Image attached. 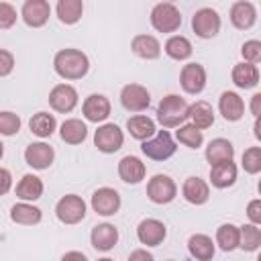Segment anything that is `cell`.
<instances>
[{"instance_id":"681fc988","label":"cell","mask_w":261,"mask_h":261,"mask_svg":"<svg viewBox=\"0 0 261 261\" xmlns=\"http://www.w3.org/2000/svg\"><path fill=\"white\" fill-rule=\"evenodd\" d=\"M257 190H259V194H261V179H259V184H257Z\"/></svg>"},{"instance_id":"3957f363","label":"cell","mask_w":261,"mask_h":261,"mask_svg":"<svg viewBox=\"0 0 261 261\" xmlns=\"http://www.w3.org/2000/svg\"><path fill=\"white\" fill-rule=\"evenodd\" d=\"M151 24L159 33H173L181 24V14L171 2H159L151 10Z\"/></svg>"},{"instance_id":"9a60e30c","label":"cell","mask_w":261,"mask_h":261,"mask_svg":"<svg viewBox=\"0 0 261 261\" xmlns=\"http://www.w3.org/2000/svg\"><path fill=\"white\" fill-rule=\"evenodd\" d=\"M82 112H84L86 120H90V122H102V120H106L110 116V102L102 94H90L84 100Z\"/></svg>"},{"instance_id":"484cf974","label":"cell","mask_w":261,"mask_h":261,"mask_svg":"<svg viewBox=\"0 0 261 261\" xmlns=\"http://www.w3.org/2000/svg\"><path fill=\"white\" fill-rule=\"evenodd\" d=\"M16 196H18L20 200H24V202H35V200H39V198L43 196V181H41L37 175H33V173L22 175V179H20L18 186H16Z\"/></svg>"},{"instance_id":"30bf717a","label":"cell","mask_w":261,"mask_h":261,"mask_svg":"<svg viewBox=\"0 0 261 261\" xmlns=\"http://www.w3.org/2000/svg\"><path fill=\"white\" fill-rule=\"evenodd\" d=\"M92 208L100 216H112L120 208V196L112 188H98L92 196Z\"/></svg>"},{"instance_id":"4316f807","label":"cell","mask_w":261,"mask_h":261,"mask_svg":"<svg viewBox=\"0 0 261 261\" xmlns=\"http://www.w3.org/2000/svg\"><path fill=\"white\" fill-rule=\"evenodd\" d=\"M59 135H61V139H63L65 143H69V145H80V143L86 141L88 128H86V124H84L80 118H67V120H63V124H61V128H59Z\"/></svg>"},{"instance_id":"836d02e7","label":"cell","mask_w":261,"mask_h":261,"mask_svg":"<svg viewBox=\"0 0 261 261\" xmlns=\"http://www.w3.org/2000/svg\"><path fill=\"white\" fill-rule=\"evenodd\" d=\"M216 243L220 245L222 251H234L241 245V228L234 224H222L216 230Z\"/></svg>"},{"instance_id":"ba28073f","label":"cell","mask_w":261,"mask_h":261,"mask_svg":"<svg viewBox=\"0 0 261 261\" xmlns=\"http://www.w3.org/2000/svg\"><path fill=\"white\" fill-rule=\"evenodd\" d=\"M122 143H124V135L114 122H106L98 126V130L94 133V145L102 153H114L122 147Z\"/></svg>"},{"instance_id":"7bdbcfd3","label":"cell","mask_w":261,"mask_h":261,"mask_svg":"<svg viewBox=\"0 0 261 261\" xmlns=\"http://www.w3.org/2000/svg\"><path fill=\"white\" fill-rule=\"evenodd\" d=\"M247 216H249L251 222L261 224V198L259 200H251L247 204Z\"/></svg>"},{"instance_id":"7a4b0ae2","label":"cell","mask_w":261,"mask_h":261,"mask_svg":"<svg viewBox=\"0 0 261 261\" xmlns=\"http://www.w3.org/2000/svg\"><path fill=\"white\" fill-rule=\"evenodd\" d=\"M188 118H190V104L181 96L169 94V96L161 98V102L157 106V120L161 122L163 128L181 126Z\"/></svg>"},{"instance_id":"4fadbf2b","label":"cell","mask_w":261,"mask_h":261,"mask_svg":"<svg viewBox=\"0 0 261 261\" xmlns=\"http://www.w3.org/2000/svg\"><path fill=\"white\" fill-rule=\"evenodd\" d=\"M165 234H167L165 224L157 218H145L137 226V239L147 247H157L159 243H163Z\"/></svg>"},{"instance_id":"5b68a950","label":"cell","mask_w":261,"mask_h":261,"mask_svg":"<svg viewBox=\"0 0 261 261\" xmlns=\"http://www.w3.org/2000/svg\"><path fill=\"white\" fill-rule=\"evenodd\" d=\"M55 214L63 224H77L86 216V202L75 194H67L55 204Z\"/></svg>"},{"instance_id":"83f0119b","label":"cell","mask_w":261,"mask_h":261,"mask_svg":"<svg viewBox=\"0 0 261 261\" xmlns=\"http://www.w3.org/2000/svg\"><path fill=\"white\" fill-rule=\"evenodd\" d=\"M188 251L192 257L200 261H208L214 257V243L208 234H192L188 241Z\"/></svg>"},{"instance_id":"f907efd6","label":"cell","mask_w":261,"mask_h":261,"mask_svg":"<svg viewBox=\"0 0 261 261\" xmlns=\"http://www.w3.org/2000/svg\"><path fill=\"white\" fill-rule=\"evenodd\" d=\"M259 261H261V253H259Z\"/></svg>"},{"instance_id":"7dc6e473","label":"cell","mask_w":261,"mask_h":261,"mask_svg":"<svg viewBox=\"0 0 261 261\" xmlns=\"http://www.w3.org/2000/svg\"><path fill=\"white\" fill-rule=\"evenodd\" d=\"M253 133H255V137L261 141V116H257V118H255V126H253Z\"/></svg>"},{"instance_id":"1f68e13d","label":"cell","mask_w":261,"mask_h":261,"mask_svg":"<svg viewBox=\"0 0 261 261\" xmlns=\"http://www.w3.org/2000/svg\"><path fill=\"white\" fill-rule=\"evenodd\" d=\"M10 218L14 220V222H18V224H37L39 220H41V210L37 208V206H33V204H29V202H20V204H14L12 208H10Z\"/></svg>"},{"instance_id":"e575fe53","label":"cell","mask_w":261,"mask_h":261,"mask_svg":"<svg viewBox=\"0 0 261 261\" xmlns=\"http://www.w3.org/2000/svg\"><path fill=\"white\" fill-rule=\"evenodd\" d=\"M165 53L175 61H184L192 55V43L181 35H173L165 43Z\"/></svg>"},{"instance_id":"c3c4849f","label":"cell","mask_w":261,"mask_h":261,"mask_svg":"<svg viewBox=\"0 0 261 261\" xmlns=\"http://www.w3.org/2000/svg\"><path fill=\"white\" fill-rule=\"evenodd\" d=\"M71 257H73V259H82V261H86V255H84V253H65V255H63V259H71Z\"/></svg>"},{"instance_id":"f1b7e54d","label":"cell","mask_w":261,"mask_h":261,"mask_svg":"<svg viewBox=\"0 0 261 261\" xmlns=\"http://www.w3.org/2000/svg\"><path fill=\"white\" fill-rule=\"evenodd\" d=\"M57 18L63 24H75L84 14V2L82 0H57Z\"/></svg>"},{"instance_id":"8d00e7d4","label":"cell","mask_w":261,"mask_h":261,"mask_svg":"<svg viewBox=\"0 0 261 261\" xmlns=\"http://www.w3.org/2000/svg\"><path fill=\"white\" fill-rule=\"evenodd\" d=\"M239 247L247 253H253L261 247V228H257L255 222L241 226V245Z\"/></svg>"},{"instance_id":"ffe728a7","label":"cell","mask_w":261,"mask_h":261,"mask_svg":"<svg viewBox=\"0 0 261 261\" xmlns=\"http://www.w3.org/2000/svg\"><path fill=\"white\" fill-rule=\"evenodd\" d=\"M145 163L135 155H126L118 161V175L124 184H139L145 177Z\"/></svg>"},{"instance_id":"5bb4252c","label":"cell","mask_w":261,"mask_h":261,"mask_svg":"<svg viewBox=\"0 0 261 261\" xmlns=\"http://www.w3.org/2000/svg\"><path fill=\"white\" fill-rule=\"evenodd\" d=\"M179 84L184 88V92L188 94H200L206 86V69L200 63H188L184 65L181 73H179Z\"/></svg>"},{"instance_id":"d590c367","label":"cell","mask_w":261,"mask_h":261,"mask_svg":"<svg viewBox=\"0 0 261 261\" xmlns=\"http://www.w3.org/2000/svg\"><path fill=\"white\" fill-rule=\"evenodd\" d=\"M175 137L181 145L190 147V149H198L202 143H204V137H202V128H198L194 122L192 124H181L177 126L175 130Z\"/></svg>"},{"instance_id":"ac0fdd59","label":"cell","mask_w":261,"mask_h":261,"mask_svg":"<svg viewBox=\"0 0 261 261\" xmlns=\"http://www.w3.org/2000/svg\"><path fill=\"white\" fill-rule=\"evenodd\" d=\"M90 241H92V247H94L96 251L106 253V251H110V249L118 243V230H116V226H112V224H108V222L96 224V226L92 228Z\"/></svg>"},{"instance_id":"cb8c5ba5","label":"cell","mask_w":261,"mask_h":261,"mask_svg":"<svg viewBox=\"0 0 261 261\" xmlns=\"http://www.w3.org/2000/svg\"><path fill=\"white\" fill-rule=\"evenodd\" d=\"M130 47L141 59H157L161 55V43L153 35H137Z\"/></svg>"},{"instance_id":"ee69618b","label":"cell","mask_w":261,"mask_h":261,"mask_svg":"<svg viewBox=\"0 0 261 261\" xmlns=\"http://www.w3.org/2000/svg\"><path fill=\"white\" fill-rule=\"evenodd\" d=\"M249 110H251V114H253L255 118H257V116H261V92H257V94L251 98Z\"/></svg>"},{"instance_id":"e0dca14e","label":"cell","mask_w":261,"mask_h":261,"mask_svg":"<svg viewBox=\"0 0 261 261\" xmlns=\"http://www.w3.org/2000/svg\"><path fill=\"white\" fill-rule=\"evenodd\" d=\"M218 110H220V114L224 116V120L237 122V120H241L243 114H245L243 98H241L237 92H222V94H220V100H218Z\"/></svg>"},{"instance_id":"2e32d148","label":"cell","mask_w":261,"mask_h":261,"mask_svg":"<svg viewBox=\"0 0 261 261\" xmlns=\"http://www.w3.org/2000/svg\"><path fill=\"white\" fill-rule=\"evenodd\" d=\"M55 159V151L47 143H31L24 149V161L33 169H47Z\"/></svg>"},{"instance_id":"60d3db41","label":"cell","mask_w":261,"mask_h":261,"mask_svg":"<svg viewBox=\"0 0 261 261\" xmlns=\"http://www.w3.org/2000/svg\"><path fill=\"white\" fill-rule=\"evenodd\" d=\"M16 22V8L8 2H0V29H10Z\"/></svg>"},{"instance_id":"4dcf8cb0","label":"cell","mask_w":261,"mask_h":261,"mask_svg":"<svg viewBox=\"0 0 261 261\" xmlns=\"http://www.w3.org/2000/svg\"><path fill=\"white\" fill-rule=\"evenodd\" d=\"M29 126H31V133H33V135H37V137H41V139H47V137L53 135V130H55V126H57V120H55V116L49 114V112H37V114L31 116Z\"/></svg>"},{"instance_id":"6da1fadb","label":"cell","mask_w":261,"mask_h":261,"mask_svg":"<svg viewBox=\"0 0 261 261\" xmlns=\"http://www.w3.org/2000/svg\"><path fill=\"white\" fill-rule=\"evenodd\" d=\"M53 67L63 80H82L90 69V61L80 49H61L53 59Z\"/></svg>"},{"instance_id":"8992f818","label":"cell","mask_w":261,"mask_h":261,"mask_svg":"<svg viewBox=\"0 0 261 261\" xmlns=\"http://www.w3.org/2000/svg\"><path fill=\"white\" fill-rule=\"evenodd\" d=\"M192 31L200 39H212L220 31V16L214 8H200L192 16Z\"/></svg>"},{"instance_id":"9c48e42d","label":"cell","mask_w":261,"mask_h":261,"mask_svg":"<svg viewBox=\"0 0 261 261\" xmlns=\"http://www.w3.org/2000/svg\"><path fill=\"white\" fill-rule=\"evenodd\" d=\"M120 104L128 112H143V110L149 108L151 96H149V92H147L145 86H141V84H128L120 92Z\"/></svg>"},{"instance_id":"f35d334b","label":"cell","mask_w":261,"mask_h":261,"mask_svg":"<svg viewBox=\"0 0 261 261\" xmlns=\"http://www.w3.org/2000/svg\"><path fill=\"white\" fill-rule=\"evenodd\" d=\"M20 130V118L8 110L0 112V133L4 137H10V135H16Z\"/></svg>"},{"instance_id":"d6a6232c","label":"cell","mask_w":261,"mask_h":261,"mask_svg":"<svg viewBox=\"0 0 261 261\" xmlns=\"http://www.w3.org/2000/svg\"><path fill=\"white\" fill-rule=\"evenodd\" d=\"M190 118L198 128H210L214 124V110L208 102L198 100L190 106Z\"/></svg>"},{"instance_id":"f6af8a7d","label":"cell","mask_w":261,"mask_h":261,"mask_svg":"<svg viewBox=\"0 0 261 261\" xmlns=\"http://www.w3.org/2000/svg\"><path fill=\"white\" fill-rule=\"evenodd\" d=\"M0 173H2V190H0V192H2V194H6V192H8V188H10V179H12V177H10V171H8L6 167H2V171H0Z\"/></svg>"},{"instance_id":"603a6c76","label":"cell","mask_w":261,"mask_h":261,"mask_svg":"<svg viewBox=\"0 0 261 261\" xmlns=\"http://www.w3.org/2000/svg\"><path fill=\"white\" fill-rule=\"evenodd\" d=\"M232 82H234L237 88H243V90L255 88L259 84V69L249 61L237 63L232 67Z\"/></svg>"},{"instance_id":"44dd1931","label":"cell","mask_w":261,"mask_h":261,"mask_svg":"<svg viewBox=\"0 0 261 261\" xmlns=\"http://www.w3.org/2000/svg\"><path fill=\"white\" fill-rule=\"evenodd\" d=\"M210 181L214 188H228L237 181V165L230 161H220L210 167Z\"/></svg>"},{"instance_id":"52a82bcc","label":"cell","mask_w":261,"mask_h":261,"mask_svg":"<svg viewBox=\"0 0 261 261\" xmlns=\"http://www.w3.org/2000/svg\"><path fill=\"white\" fill-rule=\"evenodd\" d=\"M177 194V186L169 175L157 173L147 184V196L155 204H169Z\"/></svg>"},{"instance_id":"d6986e66","label":"cell","mask_w":261,"mask_h":261,"mask_svg":"<svg viewBox=\"0 0 261 261\" xmlns=\"http://www.w3.org/2000/svg\"><path fill=\"white\" fill-rule=\"evenodd\" d=\"M255 20H257V10H255V6L251 2L239 0V2L232 4V8H230L232 27H237L241 31H247V29H251L255 24Z\"/></svg>"},{"instance_id":"f546056e","label":"cell","mask_w":261,"mask_h":261,"mask_svg":"<svg viewBox=\"0 0 261 261\" xmlns=\"http://www.w3.org/2000/svg\"><path fill=\"white\" fill-rule=\"evenodd\" d=\"M126 128L130 133V137H135L137 141H145V139H151L155 135V122L149 116H143V114L130 116L126 120Z\"/></svg>"},{"instance_id":"7402d4cb","label":"cell","mask_w":261,"mask_h":261,"mask_svg":"<svg viewBox=\"0 0 261 261\" xmlns=\"http://www.w3.org/2000/svg\"><path fill=\"white\" fill-rule=\"evenodd\" d=\"M181 194H184V198H186L190 204L200 206V204H204V202L210 198V188H208V184H206L204 179H200V177H188V179L184 181V186H181Z\"/></svg>"},{"instance_id":"7c38bea8","label":"cell","mask_w":261,"mask_h":261,"mask_svg":"<svg viewBox=\"0 0 261 261\" xmlns=\"http://www.w3.org/2000/svg\"><path fill=\"white\" fill-rule=\"evenodd\" d=\"M20 14H22V20H24L29 27L39 29V27H43V24L49 20V16H51V6H49L47 0H24Z\"/></svg>"},{"instance_id":"b9f144b4","label":"cell","mask_w":261,"mask_h":261,"mask_svg":"<svg viewBox=\"0 0 261 261\" xmlns=\"http://www.w3.org/2000/svg\"><path fill=\"white\" fill-rule=\"evenodd\" d=\"M12 65H14V57L10 51L6 49H0V75L6 77L10 71H12Z\"/></svg>"},{"instance_id":"277c9868","label":"cell","mask_w":261,"mask_h":261,"mask_svg":"<svg viewBox=\"0 0 261 261\" xmlns=\"http://www.w3.org/2000/svg\"><path fill=\"white\" fill-rule=\"evenodd\" d=\"M175 149L177 147H175V143H173V139H171V135L167 130H159L155 137L145 139L143 145H141V151L149 159H153V161H165V159H169L175 153Z\"/></svg>"},{"instance_id":"8fae6325","label":"cell","mask_w":261,"mask_h":261,"mask_svg":"<svg viewBox=\"0 0 261 261\" xmlns=\"http://www.w3.org/2000/svg\"><path fill=\"white\" fill-rule=\"evenodd\" d=\"M49 104L53 110L57 112H71L77 104V92L73 86L69 84H57L51 92H49Z\"/></svg>"},{"instance_id":"d4e9b609","label":"cell","mask_w":261,"mask_h":261,"mask_svg":"<svg viewBox=\"0 0 261 261\" xmlns=\"http://www.w3.org/2000/svg\"><path fill=\"white\" fill-rule=\"evenodd\" d=\"M234 157V147L226 139H214L206 147V159L210 165L220 163V161H230Z\"/></svg>"},{"instance_id":"bcb514c9","label":"cell","mask_w":261,"mask_h":261,"mask_svg":"<svg viewBox=\"0 0 261 261\" xmlns=\"http://www.w3.org/2000/svg\"><path fill=\"white\" fill-rule=\"evenodd\" d=\"M128 259H130V261H135V259H147V261H151L153 255H151L149 251H133V253L128 255Z\"/></svg>"},{"instance_id":"ab89813d","label":"cell","mask_w":261,"mask_h":261,"mask_svg":"<svg viewBox=\"0 0 261 261\" xmlns=\"http://www.w3.org/2000/svg\"><path fill=\"white\" fill-rule=\"evenodd\" d=\"M241 55H243V59L249 61V63H259V61H261V41L251 39V41L243 43Z\"/></svg>"},{"instance_id":"74e56055","label":"cell","mask_w":261,"mask_h":261,"mask_svg":"<svg viewBox=\"0 0 261 261\" xmlns=\"http://www.w3.org/2000/svg\"><path fill=\"white\" fill-rule=\"evenodd\" d=\"M243 169L247 173H259L261 171V147H249L243 153Z\"/></svg>"}]
</instances>
